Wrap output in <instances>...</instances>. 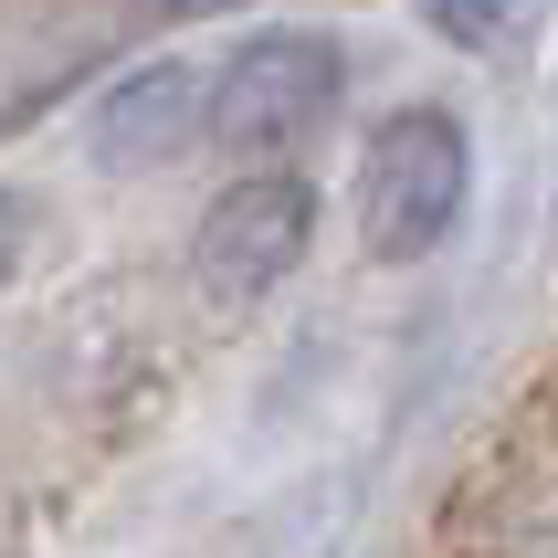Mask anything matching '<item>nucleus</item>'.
Here are the masks:
<instances>
[{
  "mask_svg": "<svg viewBox=\"0 0 558 558\" xmlns=\"http://www.w3.org/2000/svg\"><path fill=\"white\" fill-rule=\"evenodd\" d=\"M474 201V137L453 106H390L359 148V243L379 264H422L453 243Z\"/></svg>",
  "mask_w": 558,
  "mask_h": 558,
  "instance_id": "nucleus-1",
  "label": "nucleus"
},
{
  "mask_svg": "<svg viewBox=\"0 0 558 558\" xmlns=\"http://www.w3.org/2000/svg\"><path fill=\"white\" fill-rule=\"evenodd\" d=\"M316 243V190L295 180V169H253V180H232L201 211V232H190V275L211 284L221 306H253V295H275L295 264H306Z\"/></svg>",
  "mask_w": 558,
  "mask_h": 558,
  "instance_id": "nucleus-2",
  "label": "nucleus"
},
{
  "mask_svg": "<svg viewBox=\"0 0 558 558\" xmlns=\"http://www.w3.org/2000/svg\"><path fill=\"white\" fill-rule=\"evenodd\" d=\"M338 85H348V53L327 32H253L243 53L211 74V137H232V148H284V137H306L316 117H338Z\"/></svg>",
  "mask_w": 558,
  "mask_h": 558,
  "instance_id": "nucleus-3",
  "label": "nucleus"
},
{
  "mask_svg": "<svg viewBox=\"0 0 558 558\" xmlns=\"http://www.w3.org/2000/svg\"><path fill=\"white\" fill-rule=\"evenodd\" d=\"M201 126H211V85H201L190 63H148V74H126V85L95 106L85 148L106 158V169H158V158H180Z\"/></svg>",
  "mask_w": 558,
  "mask_h": 558,
  "instance_id": "nucleus-4",
  "label": "nucleus"
},
{
  "mask_svg": "<svg viewBox=\"0 0 558 558\" xmlns=\"http://www.w3.org/2000/svg\"><path fill=\"white\" fill-rule=\"evenodd\" d=\"M22 243H32V232H22V201H11V190H0V284L22 275Z\"/></svg>",
  "mask_w": 558,
  "mask_h": 558,
  "instance_id": "nucleus-5",
  "label": "nucleus"
},
{
  "mask_svg": "<svg viewBox=\"0 0 558 558\" xmlns=\"http://www.w3.org/2000/svg\"><path fill=\"white\" fill-rule=\"evenodd\" d=\"M180 11H221V0H180Z\"/></svg>",
  "mask_w": 558,
  "mask_h": 558,
  "instance_id": "nucleus-6",
  "label": "nucleus"
}]
</instances>
